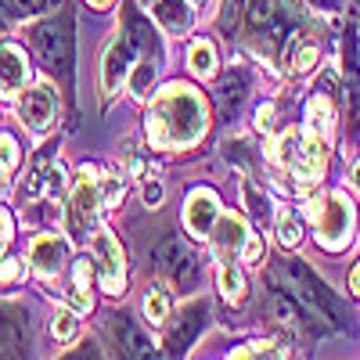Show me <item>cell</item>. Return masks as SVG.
<instances>
[{
	"label": "cell",
	"instance_id": "6da1fadb",
	"mask_svg": "<svg viewBox=\"0 0 360 360\" xmlns=\"http://www.w3.org/2000/svg\"><path fill=\"white\" fill-rule=\"evenodd\" d=\"M205 134V105L184 83H169L148 108V137L155 148H191Z\"/></svg>",
	"mask_w": 360,
	"mask_h": 360
},
{
	"label": "cell",
	"instance_id": "7a4b0ae2",
	"mask_svg": "<svg viewBox=\"0 0 360 360\" xmlns=\"http://www.w3.org/2000/svg\"><path fill=\"white\" fill-rule=\"evenodd\" d=\"M281 274L288 281V292L328 328V332H342V328H346V307L339 303L335 292L328 288L307 263H299V259L295 263H285Z\"/></svg>",
	"mask_w": 360,
	"mask_h": 360
},
{
	"label": "cell",
	"instance_id": "3957f363",
	"mask_svg": "<svg viewBox=\"0 0 360 360\" xmlns=\"http://www.w3.org/2000/svg\"><path fill=\"white\" fill-rule=\"evenodd\" d=\"M123 188H119V180H90V169L83 173V180L76 184L72 198H69V231L72 238H83L86 227H94L98 213L105 205H112Z\"/></svg>",
	"mask_w": 360,
	"mask_h": 360
},
{
	"label": "cell",
	"instance_id": "277c9868",
	"mask_svg": "<svg viewBox=\"0 0 360 360\" xmlns=\"http://www.w3.org/2000/svg\"><path fill=\"white\" fill-rule=\"evenodd\" d=\"M317 242H321V249H342L346 242H349V234H353V205H349V198L342 195V191H332L324 202H321V209H317Z\"/></svg>",
	"mask_w": 360,
	"mask_h": 360
},
{
	"label": "cell",
	"instance_id": "5b68a950",
	"mask_svg": "<svg viewBox=\"0 0 360 360\" xmlns=\"http://www.w3.org/2000/svg\"><path fill=\"white\" fill-rule=\"evenodd\" d=\"M152 263L159 270V278H166L169 285H176L180 292L191 288L195 278H198V270H195V256L188 252V245H180V238L173 234H162L155 249H152Z\"/></svg>",
	"mask_w": 360,
	"mask_h": 360
},
{
	"label": "cell",
	"instance_id": "8992f818",
	"mask_svg": "<svg viewBox=\"0 0 360 360\" xmlns=\"http://www.w3.org/2000/svg\"><path fill=\"white\" fill-rule=\"evenodd\" d=\"M33 51H37V58L47 65V69H54V72H62L65 65H69V29H65V22H58V18H47V22H40L37 29H33Z\"/></svg>",
	"mask_w": 360,
	"mask_h": 360
},
{
	"label": "cell",
	"instance_id": "52a82bcc",
	"mask_svg": "<svg viewBox=\"0 0 360 360\" xmlns=\"http://www.w3.org/2000/svg\"><path fill=\"white\" fill-rule=\"evenodd\" d=\"M209 238H213V245L220 249V252H242L245 259H259V242L249 234V227H245V220H238L234 213H227V217H217V224H213V231H209Z\"/></svg>",
	"mask_w": 360,
	"mask_h": 360
},
{
	"label": "cell",
	"instance_id": "ba28073f",
	"mask_svg": "<svg viewBox=\"0 0 360 360\" xmlns=\"http://www.w3.org/2000/svg\"><path fill=\"white\" fill-rule=\"evenodd\" d=\"M134 58H137V47L127 40V33L115 37L105 47V58H101V90H105V94H115V90L123 86V79L134 69Z\"/></svg>",
	"mask_w": 360,
	"mask_h": 360
},
{
	"label": "cell",
	"instance_id": "9c48e42d",
	"mask_svg": "<svg viewBox=\"0 0 360 360\" xmlns=\"http://www.w3.org/2000/svg\"><path fill=\"white\" fill-rule=\"evenodd\" d=\"M249 29L256 37H266L270 44H278L288 37L292 29V18H288V8L281 0H252L249 8Z\"/></svg>",
	"mask_w": 360,
	"mask_h": 360
},
{
	"label": "cell",
	"instance_id": "30bf717a",
	"mask_svg": "<svg viewBox=\"0 0 360 360\" xmlns=\"http://www.w3.org/2000/svg\"><path fill=\"white\" fill-rule=\"evenodd\" d=\"M94 259H98V270H101L105 292L119 295V292H123V281H127V270H123V249H119V242L108 231L94 234Z\"/></svg>",
	"mask_w": 360,
	"mask_h": 360
},
{
	"label": "cell",
	"instance_id": "8fae6325",
	"mask_svg": "<svg viewBox=\"0 0 360 360\" xmlns=\"http://www.w3.org/2000/svg\"><path fill=\"white\" fill-rule=\"evenodd\" d=\"M54 112H58V101H54V90L47 83H37V86L25 90V98H22V119H25V127L33 130V134H47L51 130Z\"/></svg>",
	"mask_w": 360,
	"mask_h": 360
},
{
	"label": "cell",
	"instance_id": "7c38bea8",
	"mask_svg": "<svg viewBox=\"0 0 360 360\" xmlns=\"http://www.w3.org/2000/svg\"><path fill=\"white\" fill-rule=\"evenodd\" d=\"M29 263H33V270L40 278H54L65 263V242L62 238H51V234L33 238V245H29Z\"/></svg>",
	"mask_w": 360,
	"mask_h": 360
},
{
	"label": "cell",
	"instance_id": "4fadbf2b",
	"mask_svg": "<svg viewBox=\"0 0 360 360\" xmlns=\"http://www.w3.org/2000/svg\"><path fill=\"white\" fill-rule=\"evenodd\" d=\"M217 217H220V202H217V195H209V191H195V195L188 198L184 224H188V231H191V234L205 238L209 231H213Z\"/></svg>",
	"mask_w": 360,
	"mask_h": 360
},
{
	"label": "cell",
	"instance_id": "5bb4252c",
	"mask_svg": "<svg viewBox=\"0 0 360 360\" xmlns=\"http://www.w3.org/2000/svg\"><path fill=\"white\" fill-rule=\"evenodd\" d=\"M299 148H303V152H299L295 162H292L295 166V180L303 188H310V184H317V180L324 176V141L317 134H310Z\"/></svg>",
	"mask_w": 360,
	"mask_h": 360
},
{
	"label": "cell",
	"instance_id": "9a60e30c",
	"mask_svg": "<svg viewBox=\"0 0 360 360\" xmlns=\"http://www.w3.org/2000/svg\"><path fill=\"white\" fill-rule=\"evenodd\" d=\"M112 339H115V349L123 356H130V360L152 356V339H148L130 317H115L112 321Z\"/></svg>",
	"mask_w": 360,
	"mask_h": 360
},
{
	"label": "cell",
	"instance_id": "2e32d148",
	"mask_svg": "<svg viewBox=\"0 0 360 360\" xmlns=\"http://www.w3.org/2000/svg\"><path fill=\"white\" fill-rule=\"evenodd\" d=\"M25 76H29V65L18 47H0V94H15V90L25 86Z\"/></svg>",
	"mask_w": 360,
	"mask_h": 360
},
{
	"label": "cell",
	"instance_id": "e0dca14e",
	"mask_svg": "<svg viewBox=\"0 0 360 360\" xmlns=\"http://www.w3.org/2000/svg\"><path fill=\"white\" fill-rule=\"evenodd\" d=\"M155 15H159V22L169 29V33H184V29L191 25L188 0H155Z\"/></svg>",
	"mask_w": 360,
	"mask_h": 360
},
{
	"label": "cell",
	"instance_id": "ac0fdd59",
	"mask_svg": "<svg viewBox=\"0 0 360 360\" xmlns=\"http://www.w3.org/2000/svg\"><path fill=\"white\" fill-rule=\"evenodd\" d=\"M242 98H245V83L238 79V72H234V76H227V79L217 86V112H220L224 119H231V115L238 112V105H242Z\"/></svg>",
	"mask_w": 360,
	"mask_h": 360
},
{
	"label": "cell",
	"instance_id": "d6986e66",
	"mask_svg": "<svg viewBox=\"0 0 360 360\" xmlns=\"http://www.w3.org/2000/svg\"><path fill=\"white\" fill-rule=\"evenodd\" d=\"M188 65H191V72L202 76V79L217 76V51H213V44H209V40H195L191 51H188Z\"/></svg>",
	"mask_w": 360,
	"mask_h": 360
},
{
	"label": "cell",
	"instance_id": "ffe728a7",
	"mask_svg": "<svg viewBox=\"0 0 360 360\" xmlns=\"http://www.w3.org/2000/svg\"><path fill=\"white\" fill-rule=\"evenodd\" d=\"M307 119H310V127H314V134H332V127H335V108H332V101L324 98V90L310 101V108H307Z\"/></svg>",
	"mask_w": 360,
	"mask_h": 360
},
{
	"label": "cell",
	"instance_id": "44dd1931",
	"mask_svg": "<svg viewBox=\"0 0 360 360\" xmlns=\"http://www.w3.org/2000/svg\"><path fill=\"white\" fill-rule=\"evenodd\" d=\"M90 270H94V266H90L86 259H79L76 266H72V307L76 310H90V307H94V299H90Z\"/></svg>",
	"mask_w": 360,
	"mask_h": 360
},
{
	"label": "cell",
	"instance_id": "7402d4cb",
	"mask_svg": "<svg viewBox=\"0 0 360 360\" xmlns=\"http://www.w3.org/2000/svg\"><path fill=\"white\" fill-rule=\"evenodd\" d=\"M198 321H202V310H198V307H191L184 317H180V324H184V328H176V332L169 335V349H173V353H176V349L184 353V349L191 346V339L198 335V328H202Z\"/></svg>",
	"mask_w": 360,
	"mask_h": 360
},
{
	"label": "cell",
	"instance_id": "603a6c76",
	"mask_svg": "<svg viewBox=\"0 0 360 360\" xmlns=\"http://www.w3.org/2000/svg\"><path fill=\"white\" fill-rule=\"evenodd\" d=\"M220 292H224L227 303H242L245 299V278H242V270H238L234 263L220 266Z\"/></svg>",
	"mask_w": 360,
	"mask_h": 360
},
{
	"label": "cell",
	"instance_id": "cb8c5ba5",
	"mask_svg": "<svg viewBox=\"0 0 360 360\" xmlns=\"http://www.w3.org/2000/svg\"><path fill=\"white\" fill-rule=\"evenodd\" d=\"M317 54H321L317 44H299V47L292 44V47H288V69H292V72H310V69L317 65Z\"/></svg>",
	"mask_w": 360,
	"mask_h": 360
},
{
	"label": "cell",
	"instance_id": "d4e9b609",
	"mask_svg": "<svg viewBox=\"0 0 360 360\" xmlns=\"http://www.w3.org/2000/svg\"><path fill=\"white\" fill-rule=\"evenodd\" d=\"M22 349V332H18V324L8 317V314H0V356H15Z\"/></svg>",
	"mask_w": 360,
	"mask_h": 360
},
{
	"label": "cell",
	"instance_id": "484cf974",
	"mask_svg": "<svg viewBox=\"0 0 360 360\" xmlns=\"http://www.w3.org/2000/svg\"><path fill=\"white\" fill-rule=\"evenodd\" d=\"M278 242H281L285 249H295L299 242H303V227H299L295 213H281V217H278Z\"/></svg>",
	"mask_w": 360,
	"mask_h": 360
},
{
	"label": "cell",
	"instance_id": "4316f807",
	"mask_svg": "<svg viewBox=\"0 0 360 360\" xmlns=\"http://www.w3.org/2000/svg\"><path fill=\"white\" fill-rule=\"evenodd\" d=\"M18 169V144L11 134H0V180H8Z\"/></svg>",
	"mask_w": 360,
	"mask_h": 360
},
{
	"label": "cell",
	"instance_id": "83f0119b",
	"mask_svg": "<svg viewBox=\"0 0 360 360\" xmlns=\"http://www.w3.org/2000/svg\"><path fill=\"white\" fill-rule=\"evenodd\" d=\"M76 335H79L76 314H69V310H58V314H54V339H58V342H72Z\"/></svg>",
	"mask_w": 360,
	"mask_h": 360
},
{
	"label": "cell",
	"instance_id": "f1b7e54d",
	"mask_svg": "<svg viewBox=\"0 0 360 360\" xmlns=\"http://www.w3.org/2000/svg\"><path fill=\"white\" fill-rule=\"evenodd\" d=\"M166 295L162 292H148V299H144V314H148V321L152 324H162L166 321Z\"/></svg>",
	"mask_w": 360,
	"mask_h": 360
},
{
	"label": "cell",
	"instance_id": "f546056e",
	"mask_svg": "<svg viewBox=\"0 0 360 360\" xmlns=\"http://www.w3.org/2000/svg\"><path fill=\"white\" fill-rule=\"evenodd\" d=\"M303 144V137H299L295 130H288V134H281V141H278V162H295V148Z\"/></svg>",
	"mask_w": 360,
	"mask_h": 360
},
{
	"label": "cell",
	"instance_id": "4dcf8cb0",
	"mask_svg": "<svg viewBox=\"0 0 360 360\" xmlns=\"http://www.w3.org/2000/svg\"><path fill=\"white\" fill-rule=\"evenodd\" d=\"M238 8H242V0H224V15H220V25L227 29H238Z\"/></svg>",
	"mask_w": 360,
	"mask_h": 360
},
{
	"label": "cell",
	"instance_id": "1f68e13d",
	"mask_svg": "<svg viewBox=\"0 0 360 360\" xmlns=\"http://www.w3.org/2000/svg\"><path fill=\"white\" fill-rule=\"evenodd\" d=\"M245 202H249V209H252V217H259V220L270 213V205H266V202H259V195H256V188H252V184H245Z\"/></svg>",
	"mask_w": 360,
	"mask_h": 360
},
{
	"label": "cell",
	"instance_id": "d6a6232c",
	"mask_svg": "<svg viewBox=\"0 0 360 360\" xmlns=\"http://www.w3.org/2000/svg\"><path fill=\"white\" fill-rule=\"evenodd\" d=\"M18 274H22V263L18 259H4V263H0V285L18 281Z\"/></svg>",
	"mask_w": 360,
	"mask_h": 360
},
{
	"label": "cell",
	"instance_id": "836d02e7",
	"mask_svg": "<svg viewBox=\"0 0 360 360\" xmlns=\"http://www.w3.org/2000/svg\"><path fill=\"white\" fill-rule=\"evenodd\" d=\"M4 4H8L15 15H33V11H40V0H4Z\"/></svg>",
	"mask_w": 360,
	"mask_h": 360
},
{
	"label": "cell",
	"instance_id": "e575fe53",
	"mask_svg": "<svg viewBox=\"0 0 360 360\" xmlns=\"http://www.w3.org/2000/svg\"><path fill=\"white\" fill-rule=\"evenodd\" d=\"M8 242H11V217L0 209V252L8 249Z\"/></svg>",
	"mask_w": 360,
	"mask_h": 360
},
{
	"label": "cell",
	"instance_id": "d590c367",
	"mask_svg": "<svg viewBox=\"0 0 360 360\" xmlns=\"http://www.w3.org/2000/svg\"><path fill=\"white\" fill-rule=\"evenodd\" d=\"M270 123H274V108H270V105H259V112H256V127H259V130H270Z\"/></svg>",
	"mask_w": 360,
	"mask_h": 360
},
{
	"label": "cell",
	"instance_id": "8d00e7d4",
	"mask_svg": "<svg viewBox=\"0 0 360 360\" xmlns=\"http://www.w3.org/2000/svg\"><path fill=\"white\" fill-rule=\"evenodd\" d=\"M144 202L148 205H159L162 202V188L155 184V180H148V184H144Z\"/></svg>",
	"mask_w": 360,
	"mask_h": 360
},
{
	"label": "cell",
	"instance_id": "74e56055",
	"mask_svg": "<svg viewBox=\"0 0 360 360\" xmlns=\"http://www.w3.org/2000/svg\"><path fill=\"white\" fill-rule=\"evenodd\" d=\"M303 4H307V8H314V11H332V8L339 4V0H303Z\"/></svg>",
	"mask_w": 360,
	"mask_h": 360
},
{
	"label": "cell",
	"instance_id": "f35d334b",
	"mask_svg": "<svg viewBox=\"0 0 360 360\" xmlns=\"http://www.w3.org/2000/svg\"><path fill=\"white\" fill-rule=\"evenodd\" d=\"M349 292H353V295H360V263L349 270Z\"/></svg>",
	"mask_w": 360,
	"mask_h": 360
},
{
	"label": "cell",
	"instance_id": "ab89813d",
	"mask_svg": "<svg viewBox=\"0 0 360 360\" xmlns=\"http://www.w3.org/2000/svg\"><path fill=\"white\" fill-rule=\"evenodd\" d=\"M86 4L94 8V11H101V8H108V4H112V0H86Z\"/></svg>",
	"mask_w": 360,
	"mask_h": 360
},
{
	"label": "cell",
	"instance_id": "60d3db41",
	"mask_svg": "<svg viewBox=\"0 0 360 360\" xmlns=\"http://www.w3.org/2000/svg\"><path fill=\"white\" fill-rule=\"evenodd\" d=\"M353 188H356V191H360V162H356V166H353Z\"/></svg>",
	"mask_w": 360,
	"mask_h": 360
},
{
	"label": "cell",
	"instance_id": "b9f144b4",
	"mask_svg": "<svg viewBox=\"0 0 360 360\" xmlns=\"http://www.w3.org/2000/svg\"><path fill=\"white\" fill-rule=\"evenodd\" d=\"M0 25H8V8H0Z\"/></svg>",
	"mask_w": 360,
	"mask_h": 360
},
{
	"label": "cell",
	"instance_id": "7bdbcfd3",
	"mask_svg": "<svg viewBox=\"0 0 360 360\" xmlns=\"http://www.w3.org/2000/svg\"><path fill=\"white\" fill-rule=\"evenodd\" d=\"M54 4V0H40V8H51Z\"/></svg>",
	"mask_w": 360,
	"mask_h": 360
},
{
	"label": "cell",
	"instance_id": "ee69618b",
	"mask_svg": "<svg viewBox=\"0 0 360 360\" xmlns=\"http://www.w3.org/2000/svg\"><path fill=\"white\" fill-rule=\"evenodd\" d=\"M141 4H148V8H152V0H141Z\"/></svg>",
	"mask_w": 360,
	"mask_h": 360
}]
</instances>
